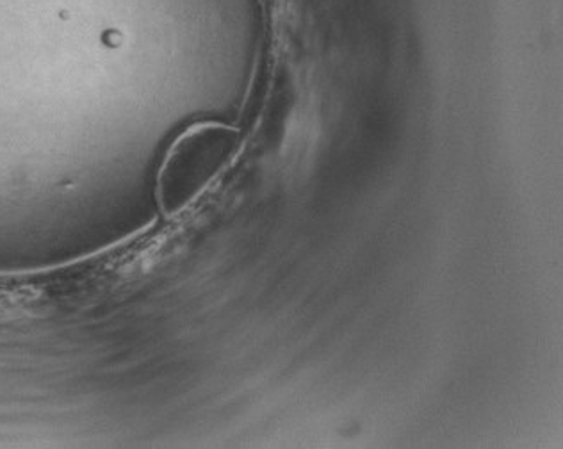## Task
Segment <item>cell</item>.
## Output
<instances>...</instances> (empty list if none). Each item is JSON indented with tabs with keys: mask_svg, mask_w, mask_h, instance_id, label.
<instances>
[{
	"mask_svg": "<svg viewBox=\"0 0 563 449\" xmlns=\"http://www.w3.org/2000/svg\"><path fill=\"white\" fill-rule=\"evenodd\" d=\"M235 143V132L229 127L200 125L186 132L169 150L161 174V198L166 209L179 211L197 198L231 160Z\"/></svg>",
	"mask_w": 563,
	"mask_h": 449,
	"instance_id": "obj_1",
	"label": "cell"
}]
</instances>
